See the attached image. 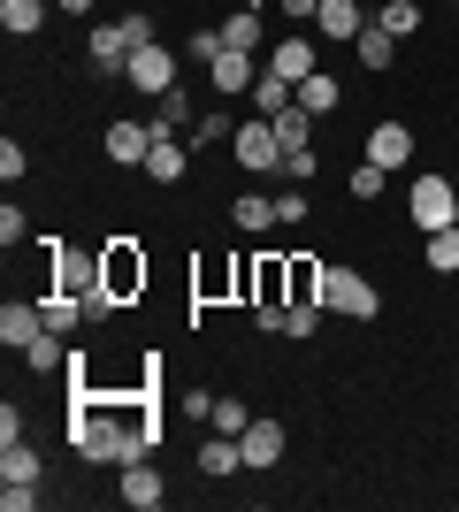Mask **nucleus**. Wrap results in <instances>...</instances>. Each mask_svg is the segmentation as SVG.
<instances>
[{"label":"nucleus","mask_w":459,"mask_h":512,"mask_svg":"<svg viewBox=\"0 0 459 512\" xmlns=\"http://www.w3.org/2000/svg\"><path fill=\"white\" fill-rule=\"evenodd\" d=\"M291 100H299V85H291V77H276V69H261V77H253V115H284Z\"/></svg>","instance_id":"nucleus-21"},{"label":"nucleus","mask_w":459,"mask_h":512,"mask_svg":"<svg viewBox=\"0 0 459 512\" xmlns=\"http://www.w3.org/2000/svg\"><path fill=\"white\" fill-rule=\"evenodd\" d=\"M23 169H31V153L8 138V146H0V184H23Z\"/></svg>","instance_id":"nucleus-37"},{"label":"nucleus","mask_w":459,"mask_h":512,"mask_svg":"<svg viewBox=\"0 0 459 512\" xmlns=\"http://www.w3.org/2000/svg\"><path fill=\"white\" fill-rule=\"evenodd\" d=\"M39 505V482H0V512H31Z\"/></svg>","instance_id":"nucleus-36"},{"label":"nucleus","mask_w":459,"mask_h":512,"mask_svg":"<svg viewBox=\"0 0 459 512\" xmlns=\"http://www.w3.org/2000/svg\"><path fill=\"white\" fill-rule=\"evenodd\" d=\"M92 283H100V253H77L62 237H46V291H77L85 299Z\"/></svg>","instance_id":"nucleus-5"},{"label":"nucleus","mask_w":459,"mask_h":512,"mask_svg":"<svg viewBox=\"0 0 459 512\" xmlns=\"http://www.w3.org/2000/svg\"><path fill=\"white\" fill-rule=\"evenodd\" d=\"M207 77H215L222 100H238V92H253V77H261V54H238V46H222L215 62H207Z\"/></svg>","instance_id":"nucleus-10"},{"label":"nucleus","mask_w":459,"mask_h":512,"mask_svg":"<svg viewBox=\"0 0 459 512\" xmlns=\"http://www.w3.org/2000/svg\"><path fill=\"white\" fill-rule=\"evenodd\" d=\"M238 451H245V467L261 474V467H276V459H284V421H253L238 436Z\"/></svg>","instance_id":"nucleus-15"},{"label":"nucleus","mask_w":459,"mask_h":512,"mask_svg":"<svg viewBox=\"0 0 459 512\" xmlns=\"http://www.w3.org/2000/svg\"><path fill=\"white\" fill-rule=\"evenodd\" d=\"M230 130H238V123H230V115H199V123L184 130V146H192V153H207V146H222Z\"/></svg>","instance_id":"nucleus-31"},{"label":"nucleus","mask_w":459,"mask_h":512,"mask_svg":"<svg viewBox=\"0 0 459 512\" xmlns=\"http://www.w3.org/2000/svg\"><path fill=\"white\" fill-rule=\"evenodd\" d=\"M421 260H429L437 276H459V222H452V230H429V237H421Z\"/></svg>","instance_id":"nucleus-25"},{"label":"nucleus","mask_w":459,"mask_h":512,"mask_svg":"<svg viewBox=\"0 0 459 512\" xmlns=\"http://www.w3.org/2000/svg\"><path fill=\"white\" fill-rule=\"evenodd\" d=\"M131 31H123V23H92V39H85V62L100 69V77H123V69H131Z\"/></svg>","instance_id":"nucleus-7"},{"label":"nucleus","mask_w":459,"mask_h":512,"mask_svg":"<svg viewBox=\"0 0 459 512\" xmlns=\"http://www.w3.org/2000/svg\"><path fill=\"white\" fill-rule=\"evenodd\" d=\"M452 184H459V169H452Z\"/></svg>","instance_id":"nucleus-45"},{"label":"nucleus","mask_w":459,"mask_h":512,"mask_svg":"<svg viewBox=\"0 0 459 512\" xmlns=\"http://www.w3.org/2000/svg\"><path fill=\"white\" fill-rule=\"evenodd\" d=\"M383 176H391V169H375V161H360V169L345 176V192H352V199H383Z\"/></svg>","instance_id":"nucleus-34"},{"label":"nucleus","mask_w":459,"mask_h":512,"mask_svg":"<svg viewBox=\"0 0 459 512\" xmlns=\"http://www.w3.org/2000/svg\"><path fill=\"white\" fill-rule=\"evenodd\" d=\"M276 8H284L291 23H314V16H322V0H276Z\"/></svg>","instance_id":"nucleus-43"},{"label":"nucleus","mask_w":459,"mask_h":512,"mask_svg":"<svg viewBox=\"0 0 459 512\" xmlns=\"http://www.w3.org/2000/svg\"><path fill=\"white\" fill-rule=\"evenodd\" d=\"M123 31H131V46H153L161 31H153V16H123Z\"/></svg>","instance_id":"nucleus-42"},{"label":"nucleus","mask_w":459,"mask_h":512,"mask_svg":"<svg viewBox=\"0 0 459 512\" xmlns=\"http://www.w3.org/2000/svg\"><path fill=\"white\" fill-rule=\"evenodd\" d=\"M39 474H46V459H39V444H31V436L0 444V482H39Z\"/></svg>","instance_id":"nucleus-19"},{"label":"nucleus","mask_w":459,"mask_h":512,"mask_svg":"<svg viewBox=\"0 0 459 512\" xmlns=\"http://www.w3.org/2000/svg\"><path fill=\"white\" fill-rule=\"evenodd\" d=\"M245 467V451H238V436H222V428H207V444H199V474H238Z\"/></svg>","instance_id":"nucleus-20"},{"label":"nucleus","mask_w":459,"mask_h":512,"mask_svg":"<svg viewBox=\"0 0 459 512\" xmlns=\"http://www.w3.org/2000/svg\"><path fill=\"white\" fill-rule=\"evenodd\" d=\"M222 46H238V54H261V8H238V16H222Z\"/></svg>","instance_id":"nucleus-26"},{"label":"nucleus","mask_w":459,"mask_h":512,"mask_svg":"<svg viewBox=\"0 0 459 512\" xmlns=\"http://www.w3.org/2000/svg\"><path fill=\"white\" fill-rule=\"evenodd\" d=\"M368 161L398 176L406 161H414V130H406V123H375V130H368Z\"/></svg>","instance_id":"nucleus-12"},{"label":"nucleus","mask_w":459,"mask_h":512,"mask_svg":"<svg viewBox=\"0 0 459 512\" xmlns=\"http://www.w3.org/2000/svg\"><path fill=\"white\" fill-rule=\"evenodd\" d=\"M46 8H54V0H0V31H8V39H31L46 23Z\"/></svg>","instance_id":"nucleus-23"},{"label":"nucleus","mask_w":459,"mask_h":512,"mask_svg":"<svg viewBox=\"0 0 459 512\" xmlns=\"http://www.w3.org/2000/svg\"><path fill=\"white\" fill-rule=\"evenodd\" d=\"M230 153H238L245 176H276V169H284V138H276V123H268V115H253V123L230 130Z\"/></svg>","instance_id":"nucleus-3"},{"label":"nucleus","mask_w":459,"mask_h":512,"mask_svg":"<svg viewBox=\"0 0 459 512\" xmlns=\"http://www.w3.org/2000/svg\"><path fill=\"white\" fill-rule=\"evenodd\" d=\"M291 299H322V260H291Z\"/></svg>","instance_id":"nucleus-33"},{"label":"nucleus","mask_w":459,"mask_h":512,"mask_svg":"<svg viewBox=\"0 0 459 512\" xmlns=\"http://www.w3.org/2000/svg\"><path fill=\"white\" fill-rule=\"evenodd\" d=\"M352 54H360V62H368V69H391V62H398V39H391V31H383V23H368V31L352 39Z\"/></svg>","instance_id":"nucleus-27"},{"label":"nucleus","mask_w":459,"mask_h":512,"mask_svg":"<svg viewBox=\"0 0 459 512\" xmlns=\"http://www.w3.org/2000/svg\"><path fill=\"white\" fill-rule=\"evenodd\" d=\"M69 352H77V337L46 329V337H31V344H23V367H31V375H62V367H69Z\"/></svg>","instance_id":"nucleus-17"},{"label":"nucleus","mask_w":459,"mask_h":512,"mask_svg":"<svg viewBox=\"0 0 459 512\" xmlns=\"http://www.w3.org/2000/svg\"><path fill=\"white\" fill-rule=\"evenodd\" d=\"M268 123H276V138H284V153H299V146H314V123H322V115H306V107L291 100L284 115H268Z\"/></svg>","instance_id":"nucleus-24"},{"label":"nucleus","mask_w":459,"mask_h":512,"mask_svg":"<svg viewBox=\"0 0 459 512\" xmlns=\"http://www.w3.org/2000/svg\"><path fill=\"white\" fill-rule=\"evenodd\" d=\"M215 54H222V23H199L192 31V62H215Z\"/></svg>","instance_id":"nucleus-38"},{"label":"nucleus","mask_w":459,"mask_h":512,"mask_svg":"<svg viewBox=\"0 0 459 512\" xmlns=\"http://www.w3.org/2000/svg\"><path fill=\"white\" fill-rule=\"evenodd\" d=\"M23 237H31V222H23V207L8 199V207H0V245H23Z\"/></svg>","instance_id":"nucleus-39"},{"label":"nucleus","mask_w":459,"mask_h":512,"mask_svg":"<svg viewBox=\"0 0 459 512\" xmlns=\"http://www.w3.org/2000/svg\"><path fill=\"white\" fill-rule=\"evenodd\" d=\"M54 8H62V16H92V0H54Z\"/></svg>","instance_id":"nucleus-44"},{"label":"nucleus","mask_w":459,"mask_h":512,"mask_svg":"<svg viewBox=\"0 0 459 512\" xmlns=\"http://www.w3.org/2000/svg\"><path fill=\"white\" fill-rule=\"evenodd\" d=\"M123 77H131L146 100H161V92H176V54L153 39V46H138V54H131V69H123Z\"/></svg>","instance_id":"nucleus-6"},{"label":"nucleus","mask_w":459,"mask_h":512,"mask_svg":"<svg viewBox=\"0 0 459 512\" xmlns=\"http://www.w3.org/2000/svg\"><path fill=\"white\" fill-rule=\"evenodd\" d=\"M268 69H276V77H291V85H306V77L322 69V46L306 39V31H291V39L276 46V54H268Z\"/></svg>","instance_id":"nucleus-13"},{"label":"nucleus","mask_w":459,"mask_h":512,"mask_svg":"<svg viewBox=\"0 0 459 512\" xmlns=\"http://www.w3.org/2000/svg\"><path fill=\"white\" fill-rule=\"evenodd\" d=\"M100 283H108L123 306H138V299H146V283H153L146 245H138V237H108V245H100Z\"/></svg>","instance_id":"nucleus-1"},{"label":"nucleus","mask_w":459,"mask_h":512,"mask_svg":"<svg viewBox=\"0 0 459 512\" xmlns=\"http://www.w3.org/2000/svg\"><path fill=\"white\" fill-rule=\"evenodd\" d=\"M184 176H192V146H184V138H153L146 184H184Z\"/></svg>","instance_id":"nucleus-14"},{"label":"nucleus","mask_w":459,"mask_h":512,"mask_svg":"<svg viewBox=\"0 0 459 512\" xmlns=\"http://www.w3.org/2000/svg\"><path fill=\"white\" fill-rule=\"evenodd\" d=\"M192 123H199V115H192V100H184V85L153 100V138H184Z\"/></svg>","instance_id":"nucleus-18"},{"label":"nucleus","mask_w":459,"mask_h":512,"mask_svg":"<svg viewBox=\"0 0 459 512\" xmlns=\"http://www.w3.org/2000/svg\"><path fill=\"white\" fill-rule=\"evenodd\" d=\"M406 214H414L421 237H429V230H452V222H459V184H452V176H421L414 192H406Z\"/></svg>","instance_id":"nucleus-4"},{"label":"nucleus","mask_w":459,"mask_h":512,"mask_svg":"<svg viewBox=\"0 0 459 512\" xmlns=\"http://www.w3.org/2000/svg\"><path fill=\"white\" fill-rule=\"evenodd\" d=\"M176 413H184V421H215V398H207V390H184V398H176Z\"/></svg>","instance_id":"nucleus-40"},{"label":"nucleus","mask_w":459,"mask_h":512,"mask_svg":"<svg viewBox=\"0 0 459 512\" xmlns=\"http://www.w3.org/2000/svg\"><path fill=\"white\" fill-rule=\"evenodd\" d=\"M100 153H108L115 169H146V153H153V123H108V130H100Z\"/></svg>","instance_id":"nucleus-8"},{"label":"nucleus","mask_w":459,"mask_h":512,"mask_svg":"<svg viewBox=\"0 0 459 512\" xmlns=\"http://www.w3.org/2000/svg\"><path fill=\"white\" fill-rule=\"evenodd\" d=\"M276 222H306V192H276Z\"/></svg>","instance_id":"nucleus-41"},{"label":"nucleus","mask_w":459,"mask_h":512,"mask_svg":"<svg viewBox=\"0 0 459 512\" xmlns=\"http://www.w3.org/2000/svg\"><path fill=\"white\" fill-rule=\"evenodd\" d=\"M115 474H123V482H115V497H123L131 512H153L161 497H169V482L153 474V459H131V467H115Z\"/></svg>","instance_id":"nucleus-9"},{"label":"nucleus","mask_w":459,"mask_h":512,"mask_svg":"<svg viewBox=\"0 0 459 512\" xmlns=\"http://www.w3.org/2000/svg\"><path fill=\"white\" fill-rule=\"evenodd\" d=\"M230 222H238L245 237H261V230H276V192H245L238 207H230Z\"/></svg>","instance_id":"nucleus-22"},{"label":"nucleus","mask_w":459,"mask_h":512,"mask_svg":"<svg viewBox=\"0 0 459 512\" xmlns=\"http://www.w3.org/2000/svg\"><path fill=\"white\" fill-rule=\"evenodd\" d=\"M337 100H345V85H337L329 69H314V77H306V85H299V107H306V115H329V107H337Z\"/></svg>","instance_id":"nucleus-28"},{"label":"nucleus","mask_w":459,"mask_h":512,"mask_svg":"<svg viewBox=\"0 0 459 512\" xmlns=\"http://www.w3.org/2000/svg\"><path fill=\"white\" fill-rule=\"evenodd\" d=\"M322 306L345 314V321H375L383 314V291H375L360 268H322Z\"/></svg>","instance_id":"nucleus-2"},{"label":"nucleus","mask_w":459,"mask_h":512,"mask_svg":"<svg viewBox=\"0 0 459 512\" xmlns=\"http://www.w3.org/2000/svg\"><path fill=\"white\" fill-rule=\"evenodd\" d=\"M284 337H322V299H291L284 306Z\"/></svg>","instance_id":"nucleus-30"},{"label":"nucleus","mask_w":459,"mask_h":512,"mask_svg":"<svg viewBox=\"0 0 459 512\" xmlns=\"http://www.w3.org/2000/svg\"><path fill=\"white\" fill-rule=\"evenodd\" d=\"M322 39H337V46H352L360 39V31H368V8H360V0H322Z\"/></svg>","instance_id":"nucleus-16"},{"label":"nucleus","mask_w":459,"mask_h":512,"mask_svg":"<svg viewBox=\"0 0 459 512\" xmlns=\"http://www.w3.org/2000/svg\"><path fill=\"white\" fill-rule=\"evenodd\" d=\"M31 337H46V306L39 299H8V306H0V344L23 352Z\"/></svg>","instance_id":"nucleus-11"},{"label":"nucleus","mask_w":459,"mask_h":512,"mask_svg":"<svg viewBox=\"0 0 459 512\" xmlns=\"http://www.w3.org/2000/svg\"><path fill=\"white\" fill-rule=\"evenodd\" d=\"M375 23H383L391 39H414V31H421V0H383V16H375Z\"/></svg>","instance_id":"nucleus-29"},{"label":"nucleus","mask_w":459,"mask_h":512,"mask_svg":"<svg viewBox=\"0 0 459 512\" xmlns=\"http://www.w3.org/2000/svg\"><path fill=\"white\" fill-rule=\"evenodd\" d=\"M207 428H222V436H245V428H253V406H245V398H215V421Z\"/></svg>","instance_id":"nucleus-32"},{"label":"nucleus","mask_w":459,"mask_h":512,"mask_svg":"<svg viewBox=\"0 0 459 512\" xmlns=\"http://www.w3.org/2000/svg\"><path fill=\"white\" fill-rule=\"evenodd\" d=\"M314 169H322V153H314V146H299V153H284V169H276V176H284V184H306Z\"/></svg>","instance_id":"nucleus-35"}]
</instances>
